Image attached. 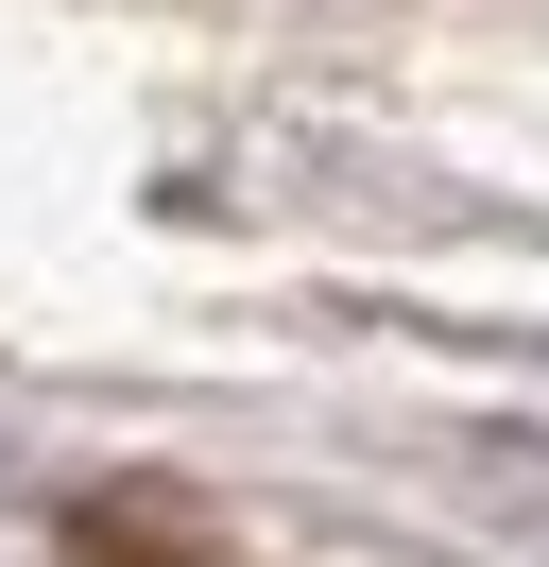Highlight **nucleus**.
Segmentation results:
<instances>
[{"label": "nucleus", "instance_id": "nucleus-1", "mask_svg": "<svg viewBox=\"0 0 549 567\" xmlns=\"http://www.w3.org/2000/svg\"><path fill=\"white\" fill-rule=\"evenodd\" d=\"M69 567H189V533H172V516H86Z\"/></svg>", "mask_w": 549, "mask_h": 567}]
</instances>
